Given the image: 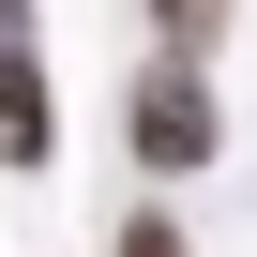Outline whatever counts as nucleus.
<instances>
[{
  "label": "nucleus",
  "instance_id": "nucleus-1",
  "mask_svg": "<svg viewBox=\"0 0 257 257\" xmlns=\"http://www.w3.org/2000/svg\"><path fill=\"white\" fill-rule=\"evenodd\" d=\"M121 152H137V182H182V167H212V152H227V106H212V76H197V61H137V91H121Z\"/></svg>",
  "mask_w": 257,
  "mask_h": 257
},
{
  "label": "nucleus",
  "instance_id": "nucleus-2",
  "mask_svg": "<svg viewBox=\"0 0 257 257\" xmlns=\"http://www.w3.org/2000/svg\"><path fill=\"white\" fill-rule=\"evenodd\" d=\"M61 152V91H46V46L31 16H0V167H46Z\"/></svg>",
  "mask_w": 257,
  "mask_h": 257
},
{
  "label": "nucleus",
  "instance_id": "nucleus-3",
  "mask_svg": "<svg viewBox=\"0 0 257 257\" xmlns=\"http://www.w3.org/2000/svg\"><path fill=\"white\" fill-rule=\"evenodd\" d=\"M152 16V61H212V31H227V0H137Z\"/></svg>",
  "mask_w": 257,
  "mask_h": 257
},
{
  "label": "nucleus",
  "instance_id": "nucleus-4",
  "mask_svg": "<svg viewBox=\"0 0 257 257\" xmlns=\"http://www.w3.org/2000/svg\"><path fill=\"white\" fill-rule=\"evenodd\" d=\"M106 257H197V242H182V227H167V212H137V227H121V242H106Z\"/></svg>",
  "mask_w": 257,
  "mask_h": 257
},
{
  "label": "nucleus",
  "instance_id": "nucleus-5",
  "mask_svg": "<svg viewBox=\"0 0 257 257\" xmlns=\"http://www.w3.org/2000/svg\"><path fill=\"white\" fill-rule=\"evenodd\" d=\"M0 16H16V0H0Z\"/></svg>",
  "mask_w": 257,
  "mask_h": 257
}]
</instances>
